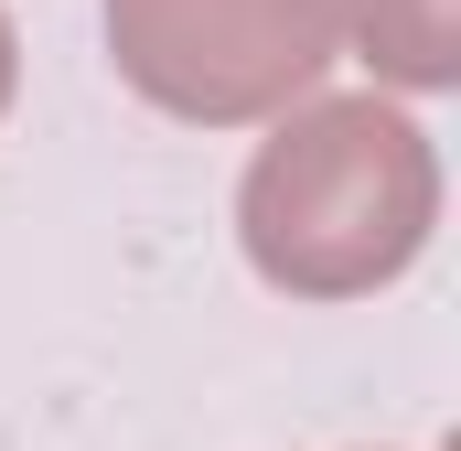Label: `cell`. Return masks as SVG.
Returning <instances> with one entry per match:
<instances>
[{
	"label": "cell",
	"mask_w": 461,
	"mask_h": 451,
	"mask_svg": "<svg viewBox=\"0 0 461 451\" xmlns=\"http://www.w3.org/2000/svg\"><path fill=\"white\" fill-rule=\"evenodd\" d=\"M11 87H22V43H11V22H0V118H11Z\"/></svg>",
	"instance_id": "277c9868"
},
{
	"label": "cell",
	"mask_w": 461,
	"mask_h": 451,
	"mask_svg": "<svg viewBox=\"0 0 461 451\" xmlns=\"http://www.w3.org/2000/svg\"><path fill=\"white\" fill-rule=\"evenodd\" d=\"M333 43L375 65V87L408 97L461 87V0H333Z\"/></svg>",
	"instance_id": "3957f363"
},
{
	"label": "cell",
	"mask_w": 461,
	"mask_h": 451,
	"mask_svg": "<svg viewBox=\"0 0 461 451\" xmlns=\"http://www.w3.org/2000/svg\"><path fill=\"white\" fill-rule=\"evenodd\" d=\"M429 226H440V151L397 97H301L290 118H268L236 183L247 269L290 301H365L408 280Z\"/></svg>",
	"instance_id": "6da1fadb"
},
{
	"label": "cell",
	"mask_w": 461,
	"mask_h": 451,
	"mask_svg": "<svg viewBox=\"0 0 461 451\" xmlns=\"http://www.w3.org/2000/svg\"><path fill=\"white\" fill-rule=\"evenodd\" d=\"M108 54L161 118L247 129L290 118L344 43L333 0H108Z\"/></svg>",
	"instance_id": "7a4b0ae2"
}]
</instances>
